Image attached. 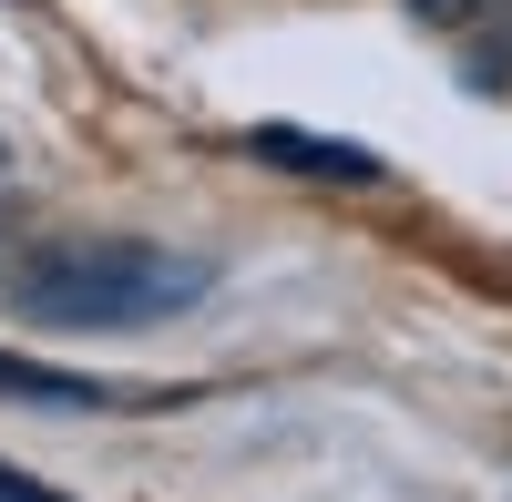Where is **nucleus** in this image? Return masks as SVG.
Here are the masks:
<instances>
[{
	"label": "nucleus",
	"instance_id": "f257e3e1",
	"mask_svg": "<svg viewBox=\"0 0 512 502\" xmlns=\"http://www.w3.org/2000/svg\"><path fill=\"white\" fill-rule=\"evenodd\" d=\"M205 298L195 257H164V246H62L21 277V308L52 328H144Z\"/></svg>",
	"mask_w": 512,
	"mask_h": 502
},
{
	"label": "nucleus",
	"instance_id": "f03ea898",
	"mask_svg": "<svg viewBox=\"0 0 512 502\" xmlns=\"http://www.w3.org/2000/svg\"><path fill=\"white\" fill-rule=\"evenodd\" d=\"M277 164H308V175H369V154H338V144H297V134H267Z\"/></svg>",
	"mask_w": 512,
	"mask_h": 502
},
{
	"label": "nucleus",
	"instance_id": "7ed1b4c3",
	"mask_svg": "<svg viewBox=\"0 0 512 502\" xmlns=\"http://www.w3.org/2000/svg\"><path fill=\"white\" fill-rule=\"evenodd\" d=\"M0 502H62V492H41V482H21V472H0Z\"/></svg>",
	"mask_w": 512,
	"mask_h": 502
}]
</instances>
